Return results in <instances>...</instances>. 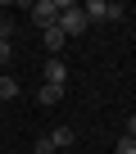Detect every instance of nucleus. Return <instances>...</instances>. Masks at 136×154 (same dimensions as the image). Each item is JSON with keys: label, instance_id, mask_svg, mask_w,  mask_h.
<instances>
[{"label": "nucleus", "instance_id": "f257e3e1", "mask_svg": "<svg viewBox=\"0 0 136 154\" xmlns=\"http://www.w3.org/2000/svg\"><path fill=\"white\" fill-rule=\"evenodd\" d=\"M63 36H82L91 23H86V14H82V5H73V0H59V23H54Z\"/></svg>", "mask_w": 136, "mask_h": 154}, {"label": "nucleus", "instance_id": "f03ea898", "mask_svg": "<svg viewBox=\"0 0 136 154\" xmlns=\"http://www.w3.org/2000/svg\"><path fill=\"white\" fill-rule=\"evenodd\" d=\"M82 14H86V23H118L122 18V5H113V0H86Z\"/></svg>", "mask_w": 136, "mask_h": 154}, {"label": "nucleus", "instance_id": "7ed1b4c3", "mask_svg": "<svg viewBox=\"0 0 136 154\" xmlns=\"http://www.w3.org/2000/svg\"><path fill=\"white\" fill-rule=\"evenodd\" d=\"M27 9H32V23H36L41 32L59 23V0H32V5H27Z\"/></svg>", "mask_w": 136, "mask_h": 154}, {"label": "nucleus", "instance_id": "20e7f679", "mask_svg": "<svg viewBox=\"0 0 136 154\" xmlns=\"http://www.w3.org/2000/svg\"><path fill=\"white\" fill-rule=\"evenodd\" d=\"M63 82H68V63H63L59 54H50V59H45V86H59V91H63Z\"/></svg>", "mask_w": 136, "mask_h": 154}, {"label": "nucleus", "instance_id": "39448f33", "mask_svg": "<svg viewBox=\"0 0 136 154\" xmlns=\"http://www.w3.org/2000/svg\"><path fill=\"white\" fill-rule=\"evenodd\" d=\"M50 140H54V149H68V145H73V127H54Z\"/></svg>", "mask_w": 136, "mask_h": 154}, {"label": "nucleus", "instance_id": "423d86ee", "mask_svg": "<svg viewBox=\"0 0 136 154\" xmlns=\"http://www.w3.org/2000/svg\"><path fill=\"white\" fill-rule=\"evenodd\" d=\"M59 95H63L59 86H41V91H36V100H41V109H50V104H59Z\"/></svg>", "mask_w": 136, "mask_h": 154}, {"label": "nucleus", "instance_id": "0eeeda50", "mask_svg": "<svg viewBox=\"0 0 136 154\" xmlns=\"http://www.w3.org/2000/svg\"><path fill=\"white\" fill-rule=\"evenodd\" d=\"M14 95H18V82L9 72H0V100H14Z\"/></svg>", "mask_w": 136, "mask_h": 154}, {"label": "nucleus", "instance_id": "6e6552de", "mask_svg": "<svg viewBox=\"0 0 136 154\" xmlns=\"http://www.w3.org/2000/svg\"><path fill=\"white\" fill-rule=\"evenodd\" d=\"M45 45H50V50H63V45H68V36H63L59 27H45Z\"/></svg>", "mask_w": 136, "mask_h": 154}, {"label": "nucleus", "instance_id": "1a4fd4ad", "mask_svg": "<svg viewBox=\"0 0 136 154\" xmlns=\"http://www.w3.org/2000/svg\"><path fill=\"white\" fill-rule=\"evenodd\" d=\"M118 154H136V140L131 136H118Z\"/></svg>", "mask_w": 136, "mask_h": 154}, {"label": "nucleus", "instance_id": "9d476101", "mask_svg": "<svg viewBox=\"0 0 136 154\" xmlns=\"http://www.w3.org/2000/svg\"><path fill=\"white\" fill-rule=\"evenodd\" d=\"M36 154H54V140H50V136H41V140H36Z\"/></svg>", "mask_w": 136, "mask_h": 154}, {"label": "nucleus", "instance_id": "9b49d317", "mask_svg": "<svg viewBox=\"0 0 136 154\" xmlns=\"http://www.w3.org/2000/svg\"><path fill=\"white\" fill-rule=\"evenodd\" d=\"M9 59H14V50H9V41H0V68H5Z\"/></svg>", "mask_w": 136, "mask_h": 154}, {"label": "nucleus", "instance_id": "f8f14e48", "mask_svg": "<svg viewBox=\"0 0 136 154\" xmlns=\"http://www.w3.org/2000/svg\"><path fill=\"white\" fill-rule=\"evenodd\" d=\"M122 136H131V140H136V113L127 118V131H122Z\"/></svg>", "mask_w": 136, "mask_h": 154}]
</instances>
